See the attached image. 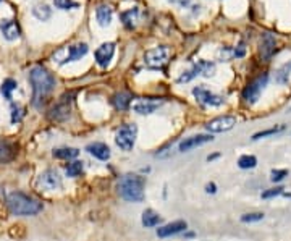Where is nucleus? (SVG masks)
Returning <instances> with one entry per match:
<instances>
[{
    "label": "nucleus",
    "instance_id": "nucleus-28",
    "mask_svg": "<svg viewBox=\"0 0 291 241\" xmlns=\"http://www.w3.org/2000/svg\"><path fill=\"white\" fill-rule=\"evenodd\" d=\"M257 165V159L254 156H249V154H244L238 159V167L243 168V170H249V168H254Z\"/></svg>",
    "mask_w": 291,
    "mask_h": 241
},
{
    "label": "nucleus",
    "instance_id": "nucleus-38",
    "mask_svg": "<svg viewBox=\"0 0 291 241\" xmlns=\"http://www.w3.org/2000/svg\"><path fill=\"white\" fill-rule=\"evenodd\" d=\"M233 52H235V55H236V57H243V55H244V52H246L244 44H240V46H238V49H236V50H233Z\"/></svg>",
    "mask_w": 291,
    "mask_h": 241
},
{
    "label": "nucleus",
    "instance_id": "nucleus-37",
    "mask_svg": "<svg viewBox=\"0 0 291 241\" xmlns=\"http://www.w3.org/2000/svg\"><path fill=\"white\" fill-rule=\"evenodd\" d=\"M218 55H220L223 60H228L232 55H235V52H232V50H228V49H220V50H218ZM223 60H222V62H223Z\"/></svg>",
    "mask_w": 291,
    "mask_h": 241
},
{
    "label": "nucleus",
    "instance_id": "nucleus-40",
    "mask_svg": "<svg viewBox=\"0 0 291 241\" xmlns=\"http://www.w3.org/2000/svg\"><path fill=\"white\" fill-rule=\"evenodd\" d=\"M217 157H218V154H212V156L207 157V160H209V162H211V160H214V159H217Z\"/></svg>",
    "mask_w": 291,
    "mask_h": 241
},
{
    "label": "nucleus",
    "instance_id": "nucleus-39",
    "mask_svg": "<svg viewBox=\"0 0 291 241\" xmlns=\"http://www.w3.org/2000/svg\"><path fill=\"white\" fill-rule=\"evenodd\" d=\"M205 193H209V194L217 193V185L215 183H209V185L205 186Z\"/></svg>",
    "mask_w": 291,
    "mask_h": 241
},
{
    "label": "nucleus",
    "instance_id": "nucleus-6",
    "mask_svg": "<svg viewBox=\"0 0 291 241\" xmlns=\"http://www.w3.org/2000/svg\"><path fill=\"white\" fill-rule=\"evenodd\" d=\"M267 81H268V75H267V73L254 78L253 81L243 89V99H244V102L249 104V105L256 104L257 100H259V97H261V94H262V91H264V87H265Z\"/></svg>",
    "mask_w": 291,
    "mask_h": 241
},
{
    "label": "nucleus",
    "instance_id": "nucleus-20",
    "mask_svg": "<svg viewBox=\"0 0 291 241\" xmlns=\"http://www.w3.org/2000/svg\"><path fill=\"white\" fill-rule=\"evenodd\" d=\"M112 16H113V8L107 4H100L96 8V18L100 26H109L112 21Z\"/></svg>",
    "mask_w": 291,
    "mask_h": 241
},
{
    "label": "nucleus",
    "instance_id": "nucleus-14",
    "mask_svg": "<svg viewBox=\"0 0 291 241\" xmlns=\"http://www.w3.org/2000/svg\"><path fill=\"white\" fill-rule=\"evenodd\" d=\"M186 228H188V224H186L184 220H175V222H172V224L159 227L157 236L159 238H169V236H173V235H178V233L184 232Z\"/></svg>",
    "mask_w": 291,
    "mask_h": 241
},
{
    "label": "nucleus",
    "instance_id": "nucleus-5",
    "mask_svg": "<svg viewBox=\"0 0 291 241\" xmlns=\"http://www.w3.org/2000/svg\"><path fill=\"white\" fill-rule=\"evenodd\" d=\"M170 57V50L169 47L160 46V47H154L144 54V63L148 68L152 70H162L169 62Z\"/></svg>",
    "mask_w": 291,
    "mask_h": 241
},
{
    "label": "nucleus",
    "instance_id": "nucleus-35",
    "mask_svg": "<svg viewBox=\"0 0 291 241\" xmlns=\"http://www.w3.org/2000/svg\"><path fill=\"white\" fill-rule=\"evenodd\" d=\"M283 189H285V188H282V186L270 188V189H267V191L262 193V199H270V198H275V196L283 194Z\"/></svg>",
    "mask_w": 291,
    "mask_h": 241
},
{
    "label": "nucleus",
    "instance_id": "nucleus-13",
    "mask_svg": "<svg viewBox=\"0 0 291 241\" xmlns=\"http://www.w3.org/2000/svg\"><path fill=\"white\" fill-rule=\"evenodd\" d=\"M275 36L270 33H264L261 36V44H259V52H261V57L265 62H268L272 55L275 54Z\"/></svg>",
    "mask_w": 291,
    "mask_h": 241
},
{
    "label": "nucleus",
    "instance_id": "nucleus-10",
    "mask_svg": "<svg viewBox=\"0 0 291 241\" xmlns=\"http://www.w3.org/2000/svg\"><path fill=\"white\" fill-rule=\"evenodd\" d=\"M71 99H73V94L61 96L58 102L54 105V108L50 110V118L55 120V122H64V120H67L71 110Z\"/></svg>",
    "mask_w": 291,
    "mask_h": 241
},
{
    "label": "nucleus",
    "instance_id": "nucleus-16",
    "mask_svg": "<svg viewBox=\"0 0 291 241\" xmlns=\"http://www.w3.org/2000/svg\"><path fill=\"white\" fill-rule=\"evenodd\" d=\"M0 31H2L4 37L8 39V41H15V39H18L19 34H22L18 23L13 21V19H2V21H0Z\"/></svg>",
    "mask_w": 291,
    "mask_h": 241
},
{
    "label": "nucleus",
    "instance_id": "nucleus-25",
    "mask_svg": "<svg viewBox=\"0 0 291 241\" xmlns=\"http://www.w3.org/2000/svg\"><path fill=\"white\" fill-rule=\"evenodd\" d=\"M33 15L40 19V21H47V19L52 16V10L49 8V5L46 4H39L33 8Z\"/></svg>",
    "mask_w": 291,
    "mask_h": 241
},
{
    "label": "nucleus",
    "instance_id": "nucleus-33",
    "mask_svg": "<svg viewBox=\"0 0 291 241\" xmlns=\"http://www.w3.org/2000/svg\"><path fill=\"white\" fill-rule=\"evenodd\" d=\"M54 5L60 10H70V8H76L78 2H75V0H54Z\"/></svg>",
    "mask_w": 291,
    "mask_h": 241
},
{
    "label": "nucleus",
    "instance_id": "nucleus-4",
    "mask_svg": "<svg viewBox=\"0 0 291 241\" xmlns=\"http://www.w3.org/2000/svg\"><path fill=\"white\" fill-rule=\"evenodd\" d=\"M138 138V125L134 123H127L117 129L115 135V144L121 149V150H131L134 147V143H136Z\"/></svg>",
    "mask_w": 291,
    "mask_h": 241
},
{
    "label": "nucleus",
    "instance_id": "nucleus-27",
    "mask_svg": "<svg viewBox=\"0 0 291 241\" xmlns=\"http://www.w3.org/2000/svg\"><path fill=\"white\" fill-rule=\"evenodd\" d=\"M82 170H85V165L79 160H73L71 164L67 165L65 172H67V177H71V178H76L82 173Z\"/></svg>",
    "mask_w": 291,
    "mask_h": 241
},
{
    "label": "nucleus",
    "instance_id": "nucleus-26",
    "mask_svg": "<svg viewBox=\"0 0 291 241\" xmlns=\"http://www.w3.org/2000/svg\"><path fill=\"white\" fill-rule=\"evenodd\" d=\"M18 87L16 81L12 78H7L5 81L2 83V87H0V93H2V96L7 99V100H12V93L15 91V89Z\"/></svg>",
    "mask_w": 291,
    "mask_h": 241
},
{
    "label": "nucleus",
    "instance_id": "nucleus-24",
    "mask_svg": "<svg viewBox=\"0 0 291 241\" xmlns=\"http://www.w3.org/2000/svg\"><path fill=\"white\" fill-rule=\"evenodd\" d=\"M138 16H139V12L138 8H131V10H127V12L121 13V21L127 28H134L136 26V21H138Z\"/></svg>",
    "mask_w": 291,
    "mask_h": 241
},
{
    "label": "nucleus",
    "instance_id": "nucleus-32",
    "mask_svg": "<svg viewBox=\"0 0 291 241\" xmlns=\"http://www.w3.org/2000/svg\"><path fill=\"white\" fill-rule=\"evenodd\" d=\"M262 218H264V214H262V212H251V214L241 215V222H244V224H253V222H261Z\"/></svg>",
    "mask_w": 291,
    "mask_h": 241
},
{
    "label": "nucleus",
    "instance_id": "nucleus-31",
    "mask_svg": "<svg viewBox=\"0 0 291 241\" xmlns=\"http://www.w3.org/2000/svg\"><path fill=\"white\" fill-rule=\"evenodd\" d=\"M180 4H181L183 8L191 10L193 13H197V12H199V8H201L199 0H180Z\"/></svg>",
    "mask_w": 291,
    "mask_h": 241
},
{
    "label": "nucleus",
    "instance_id": "nucleus-2",
    "mask_svg": "<svg viewBox=\"0 0 291 241\" xmlns=\"http://www.w3.org/2000/svg\"><path fill=\"white\" fill-rule=\"evenodd\" d=\"M144 177L127 173L118 182V194L128 203H141V201H144Z\"/></svg>",
    "mask_w": 291,
    "mask_h": 241
},
{
    "label": "nucleus",
    "instance_id": "nucleus-8",
    "mask_svg": "<svg viewBox=\"0 0 291 241\" xmlns=\"http://www.w3.org/2000/svg\"><path fill=\"white\" fill-rule=\"evenodd\" d=\"M193 94L194 97L199 100L201 104L204 105H209V107H218V105H223L225 104V97L223 96H218L215 93H211L209 89L204 87V86H197L193 89Z\"/></svg>",
    "mask_w": 291,
    "mask_h": 241
},
{
    "label": "nucleus",
    "instance_id": "nucleus-15",
    "mask_svg": "<svg viewBox=\"0 0 291 241\" xmlns=\"http://www.w3.org/2000/svg\"><path fill=\"white\" fill-rule=\"evenodd\" d=\"M65 52H67V55L58 62L60 65H65V63H68V62H75V60H79L81 57H85V55L88 54V46L82 44V42H79V44H75V46L67 47Z\"/></svg>",
    "mask_w": 291,
    "mask_h": 241
},
{
    "label": "nucleus",
    "instance_id": "nucleus-3",
    "mask_svg": "<svg viewBox=\"0 0 291 241\" xmlns=\"http://www.w3.org/2000/svg\"><path fill=\"white\" fill-rule=\"evenodd\" d=\"M7 206L13 215H36L43 210V204L37 199L25 193H12L7 199Z\"/></svg>",
    "mask_w": 291,
    "mask_h": 241
},
{
    "label": "nucleus",
    "instance_id": "nucleus-7",
    "mask_svg": "<svg viewBox=\"0 0 291 241\" xmlns=\"http://www.w3.org/2000/svg\"><path fill=\"white\" fill-rule=\"evenodd\" d=\"M236 125V117L233 115H220L212 118L211 122L205 123V129L209 133H225L230 132L232 128H235Z\"/></svg>",
    "mask_w": 291,
    "mask_h": 241
},
{
    "label": "nucleus",
    "instance_id": "nucleus-11",
    "mask_svg": "<svg viewBox=\"0 0 291 241\" xmlns=\"http://www.w3.org/2000/svg\"><path fill=\"white\" fill-rule=\"evenodd\" d=\"M211 141H214L212 135H194V136H190V138H184L180 143L178 149H180V152H190V150L199 147L202 144L211 143Z\"/></svg>",
    "mask_w": 291,
    "mask_h": 241
},
{
    "label": "nucleus",
    "instance_id": "nucleus-22",
    "mask_svg": "<svg viewBox=\"0 0 291 241\" xmlns=\"http://www.w3.org/2000/svg\"><path fill=\"white\" fill-rule=\"evenodd\" d=\"M52 154H54V157L61 159V160H71L79 156V150L76 147H60V149H54Z\"/></svg>",
    "mask_w": 291,
    "mask_h": 241
},
{
    "label": "nucleus",
    "instance_id": "nucleus-34",
    "mask_svg": "<svg viewBox=\"0 0 291 241\" xmlns=\"http://www.w3.org/2000/svg\"><path fill=\"white\" fill-rule=\"evenodd\" d=\"M23 117H25V108L23 107H18V105H13L12 107V122L13 123L22 122Z\"/></svg>",
    "mask_w": 291,
    "mask_h": 241
},
{
    "label": "nucleus",
    "instance_id": "nucleus-17",
    "mask_svg": "<svg viewBox=\"0 0 291 241\" xmlns=\"http://www.w3.org/2000/svg\"><path fill=\"white\" fill-rule=\"evenodd\" d=\"M86 150L91 156H94L96 159L103 160V162L110 159V147L106 143H91V144H88Z\"/></svg>",
    "mask_w": 291,
    "mask_h": 241
},
{
    "label": "nucleus",
    "instance_id": "nucleus-1",
    "mask_svg": "<svg viewBox=\"0 0 291 241\" xmlns=\"http://www.w3.org/2000/svg\"><path fill=\"white\" fill-rule=\"evenodd\" d=\"M29 83L33 86V104L36 107H40V102L54 91L55 87V76L52 75L44 67H34L29 72Z\"/></svg>",
    "mask_w": 291,
    "mask_h": 241
},
{
    "label": "nucleus",
    "instance_id": "nucleus-23",
    "mask_svg": "<svg viewBox=\"0 0 291 241\" xmlns=\"http://www.w3.org/2000/svg\"><path fill=\"white\" fill-rule=\"evenodd\" d=\"M194 65L197 68V72H199V75H202L205 78H211L215 73V63L214 62H207V60H197Z\"/></svg>",
    "mask_w": 291,
    "mask_h": 241
},
{
    "label": "nucleus",
    "instance_id": "nucleus-12",
    "mask_svg": "<svg viewBox=\"0 0 291 241\" xmlns=\"http://www.w3.org/2000/svg\"><path fill=\"white\" fill-rule=\"evenodd\" d=\"M113 54H115V44H113V42H103L94 54L97 65L102 67V68H106L110 63V60L113 58Z\"/></svg>",
    "mask_w": 291,
    "mask_h": 241
},
{
    "label": "nucleus",
    "instance_id": "nucleus-30",
    "mask_svg": "<svg viewBox=\"0 0 291 241\" xmlns=\"http://www.w3.org/2000/svg\"><path fill=\"white\" fill-rule=\"evenodd\" d=\"M289 73H291V62L285 63L282 68L278 70V73H277V81L278 83H286L288 81V78H289Z\"/></svg>",
    "mask_w": 291,
    "mask_h": 241
},
{
    "label": "nucleus",
    "instance_id": "nucleus-19",
    "mask_svg": "<svg viewBox=\"0 0 291 241\" xmlns=\"http://www.w3.org/2000/svg\"><path fill=\"white\" fill-rule=\"evenodd\" d=\"M162 215L159 212H155L154 209H146L142 212V217H141V222L146 228H152V227H157L162 224Z\"/></svg>",
    "mask_w": 291,
    "mask_h": 241
},
{
    "label": "nucleus",
    "instance_id": "nucleus-21",
    "mask_svg": "<svg viewBox=\"0 0 291 241\" xmlns=\"http://www.w3.org/2000/svg\"><path fill=\"white\" fill-rule=\"evenodd\" d=\"M112 104L115 105L117 110H128L131 104V96L128 93H117L112 97Z\"/></svg>",
    "mask_w": 291,
    "mask_h": 241
},
{
    "label": "nucleus",
    "instance_id": "nucleus-41",
    "mask_svg": "<svg viewBox=\"0 0 291 241\" xmlns=\"http://www.w3.org/2000/svg\"><path fill=\"white\" fill-rule=\"evenodd\" d=\"M169 2H172V4H176V2H180V0H169Z\"/></svg>",
    "mask_w": 291,
    "mask_h": 241
},
{
    "label": "nucleus",
    "instance_id": "nucleus-18",
    "mask_svg": "<svg viewBox=\"0 0 291 241\" xmlns=\"http://www.w3.org/2000/svg\"><path fill=\"white\" fill-rule=\"evenodd\" d=\"M162 102H157V100H149V99H146V100H139V102H136L133 105V110L134 112H138L141 115H151L154 114L155 110L159 108Z\"/></svg>",
    "mask_w": 291,
    "mask_h": 241
},
{
    "label": "nucleus",
    "instance_id": "nucleus-36",
    "mask_svg": "<svg viewBox=\"0 0 291 241\" xmlns=\"http://www.w3.org/2000/svg\"><path fill=\"white\" fill-rule=\"evenodd\" d=\"M285 177H288V170H272V173H270V180H272L274 183L282 182Z\"/></svg>",
    "mask_w": 291,
    "mask_h": 241
},
{
    "label": "nucleus",
    "instance_id": "nucleus-9",
    "mask_svg": "<svg viewBox=\"0 0 291 241\" xmlns=\"http://www.w3.org/2000/svg\"><path fill=\"white\" fill-rule=\"evenodd\" d=\"M39 188L44 189V191H55V189L61 188V178L58 175L57 170L54 168H47L46 172L39 175Z\"/></svg>",
    "mask_w": 291,
    "mask_h": 241
},
{
    "label": "nucleus",
    "instance_id": "nucleus-29",
    "mask_svg": "<svg viewBox=\"0 0 291 241\" xmlns=\"http://www.w3.org/2000/svg\"><path fill=\"white\" fill-rule=\"evenodd\" d=\"M285 126L283 125H280V126H274V128H268V129H264V132H259L253 136V141H257V139H262L265 136H272V135H277L280 132H283Z\"/></svg>",
    "mask_w": 291,
    "mask_h": 241
}]
</instances>
